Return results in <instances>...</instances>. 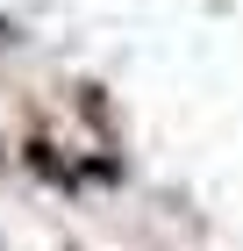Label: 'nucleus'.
Instances as JSON below:
<instances>
[{
	"label": "nucleus",
	"instance_id": "f257e3e1",
	"mask_svg": "<svg viewBox=\"0 0 243 251\" xmlns=\"http://www.w3.org/2000/svg\"><path fill=\"white\" fill-rule=\"evenodd\" d=\"M15 151H22V165H29V173H36L50 194H79V187H86V179H79V158H65L50 136H22Z\"/></svg>",
	"mask_w": 243,
	"mask_h": 251
},
{
	"label": "nucleus",
	"instance_id": "f03ea898",
	"mask_svg": "<svg viewBox=\"0 0 243 251\" xmlns=\"http://www.w3.org/2000/svg\"><path fill=\"white\" fill-rule=\"evenodd\" d=\"M15 50H22V29H15V22H7V15H0V65L15 58Z\"/></svg>",
	"mask_w": 243,
	"mask_h": 251
},
{
	"label": "nucleus",
	"instance_id": "7ed1b4c3",
	"mask_svg": "<svg viewBox=\"0 0 243 251\" xmlns=\"http://www.w3.org/2000/svg\"><path fill=\"white\" fill-rule=\"evenodd\" d=\"M0 165H7V144H0Z\"/></svg>",
	"mask_w": 243,
	"mask_h": 251
}]
</instances>
